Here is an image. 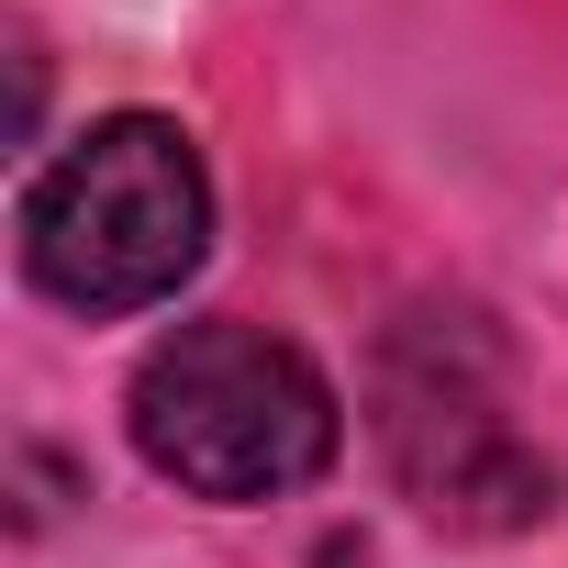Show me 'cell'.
I'll return each mask as SVG.
<instances>
[{
    "instance_id": "cell-1",
    "label": "cell",
    "mask_w": 568,
    "mask_h": 568,
    "mask_svg": "<svg viewBox=\"0 0 568 568\" xmlns=\"http://www.w3.org/2000/svg\"><path fill=\"white\" fill-rule=\"evenodd\" d=\"M134 446L156 479H179L190 501H278L324 479L335 457V379L267 324H179L168 346H145L134 368Z\"/></svg>"
},
{
    "instance_id": "cell-2",
    "label": "cell",
    "mask_w": 568,
    "mask_h": 568,
    "mask_svg": "<svg viewBox=\"0 0 568 568\" xmlns=\"http://www.w3.org/2000/svg\"><path fill=\"white\" fill-rule=\"evenodd\" d=\"M212 245V179L201 145L156 112H112L79 145H57L23 190V267L68 313H145Z\"/></svg>"
}]
</instances>
